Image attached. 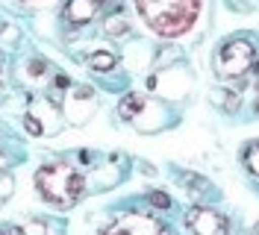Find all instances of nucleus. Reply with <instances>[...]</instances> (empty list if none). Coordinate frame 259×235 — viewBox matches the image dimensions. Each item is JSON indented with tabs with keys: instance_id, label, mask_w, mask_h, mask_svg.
Here are the masks:
<instances>
[{
	"instance_id": "nucleus-1",
	"label": "nucleus",
	"mask_w": 259,
	"mask_h": 235,
	"mask_svg": "<svg viewBox=\"0 0 259 235\" xmlns=\"http://www.w3.org/2000/svg\"><path fill=\"white\" fill-rule=\"evenodd\" d=\"M200 3L203 0H136V9L153 32L165 38H177L189 32V27L197 21Z\"/></svg>"
},
{
	"instance_id": "nucleus-2",
	"label": "nucleus",
	"mask_w": 259,
	"mask_h": 235,
	"mask_svg": "<svg viewBox=\"0 0 259 235\" xmlns=\"http://www.w3.org/2000/svg\"><path fill=\"white\" fill-rule=\"evenodd\" d=\"M35 185H38V194H41L48 203L59 206V209L74 206L82 197V191H85L82 173L77 171L74 165H65V162L38 168V173H35Z\"/></svg>"
},
{
	"instance_id": "nucleus-3",
	"label": "nucleus",
	"mask_w": 259,
	"mask_h": 235,
	"mask_svg": "<svg viewBox=\"0 0 259 235\" xmlns=\"http://www.w3.org/2000/svg\"><path fill=\"white\" fill-rule=\"evenodd\" d=\"M253 59H256V53H253V44L250 41L230 38V41H224V44L218 47L215 68H218L221 77H242V74H247L253 68Z\"/></svg>"
},
{
	"instance_id": "nucleus-4",
	"label": "nucleus",
	"mask_w": 259,
	"mask_h": 235,
	"mask_svg": "<svg viewBox=\"0 0 259 235\" xmlns=\"http://www.w3.org/2000/svg\"><path fill=\"white\" fill-rule=\"evenodd\" d=\"M186 226L192 235H227V218L209 206H194L186 215Z\"/></svg>"
},
{
	"instance_id": "nucleus-5",
	"label": "nucleus",
	"mask_w": 259,
	"mask_h": 235,
	"mask_svg": "<svg viewBox=\"0 0 259 235\" xmlns=\"http://www.w3.org/2000/svg\"><path fill=\"white\" fill-rule=\"evenodd\" d=\"M100 3H103V0H71V3L65 6L68 24H71V27H85V24H92V21L100 15Z\"/></svg>"
},
{
	"instance_id": "nucleus-6",
	"label": "nucleus",
	"mask_w": 259,
	"mask_h": 235,
	"mask_svg": "<svg viewBox=\"0 0 259 235\" xmlns=\"http://www.w3.org/2000/svg\"><path fill=\"white\" fill-rule=\"evenodd\" d=\"M142 109H145V97H142V94H127V97L121 100V106H118V115H121L124 121H130V118H136Z\"/></svg>"
},
{
	"instance_id": "nucleus-7",
	"label": "nucleus",
	"mask_w": 259,
	"mask_h": 235,
	"mask_svg": "<svg viewBox=\"0 0 259 235\" xmlns=\"http://www.w3.org/2000/svg\"><path fill=\"white\" fill-rule=\"evenodd\" d=\"M127 32H130L127 18H121V15H109V18H106V35H109V38L127 35Z\"/></svg>"
},
{
	"instance_id": "nucleus-8",
	"label": "nucleus",
	"mask_w": 259,
	"mask_h": 235,
	"mask_svg": "<svg viewBox=\"0 0 259 235\" xmlns=\"http://www.w3.org/2000/svg\"><path fill=\"white\" fill-rule=\"evenodd\" d=\"M89 65H92L95 71H100V74H106V71L115 68V56L112 53H95V56L89 59Z\"/></svg>"
},
{
	"instance_id": "nucleus-9",
	"label": "nucleus",
	"mask_w": 259,
	"mask_h": 235,
	"mask_svg": "<svg viewBox=\"0 0 259 235\" xmlns=\"http://www.w3.org/2000/svg\"><path fill=\"white\" fill-rule=\"evenodd\" d=\"M15 235H48V226H45V223H38V220H30V223L18 226Z\"/></svg>"
},
{
	"instance_id": "nucleus-10",
	"label": "nucleus",
	"mask_w": 259,
	"mask_h": 235,
	"mask_svg": "<svg viewBox=\"0 0 259 235\" xmlns=\"http://www.w3.org/2000/svg\"><path fill=\"white\" fill-rule=\"evenodd\" d=\"M150 206L165 212V209H171V197H168V194H162V191H150Z\"/></svg>"
},
{
	"instance_id": "nucleus-11",
	"label": "nucleus",
	"mask_w": 259,
	"mask_h": 235,
	"mask_svg": "<svg viewBox=\"0 0 259 235\" xmlns=\"http://www.w3.org/2000/svg\"><path fill=\"white\" fill-rule=\"evenodd\" d=\"M244 162H247V168H250L253 173H259V141L247 150V153H244Z\"/></svg>"
},
{
	"instance_id": "nucleus-12",
	"label": "nucleus",
	"mask_w": 259,
	"mask_h": 235,
	"mask_svg": "<svg viewBox=\"0 0 259 235\" xmlns=\"http://www.w3.org/2000/svg\"><path fill=\"white\" fill-rule=\"evenodd\" d=\"M106 235H139V232L133 229V218H130V220H121V223H115V226H112V229H109Z\"/></svg>"
},
{
	"instance_id": "nucleus-13",
	"label": "nucleus",
	"mask_w": 259,
	"mask_h": 235,
	"mask_svg": "<svg viewBox=\"0 0 259 235\" xmlns=\"http://www.w3.org/2000/svg\"><path fill=\"white\" fill-rule=\"evenodd\" d=\"M24 126H27V129H30L32 135H41V124H38V121H35V118H32V115H27V118H24Z\"/></svg>"
},
{
	"instance_id": "nucleus-14",
	"label": "nucleus",
	"mask_w": 259,
	"mask_h": 235,
	"mask_svg": "<svg viewBox=\"0 0 259 235\" xmlns=\"http://www.w3.org/2000/svg\"><path fill=\"white\" fill-rule=\"evenodd\" d=\"M0 235H9V232H6V229H0Z\"/></svg>"
}]
</instances>
